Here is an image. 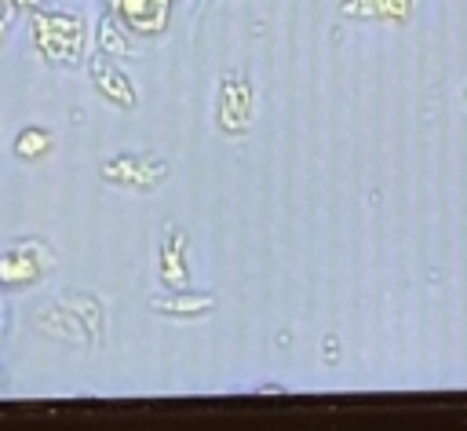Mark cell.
<instances>
[{"label":"cell","instance_id":"3957f363","mask_svg":"<svg viewBox=\"0 0 467 431\" xmlns=\"http://www.w3.org/2000/svg\"><path fill=\"white\" fill-rule=\"evenodd\" d=\"M171 0H117L120 18L139 33H161L168 26Z\"/></svg>","mask_w":467,"mask_h":431},{"label":"cell","instance_id":"8992f818","mask_svg":"<svg viewBox=\"0 0 467 431\" xmlns=\"http://www.w3.org/2000/svg\"><path fill=\"white\" fill-rule=\"evenodd\" d=\"M215 300L208 292H175V296H153L150 307L153 310H164V314H182V318H193L201 310H208Z\"/></svg>","mask_w":467,"mask_h":431},{"label":"cell","instance_id":"4fadbf2b","mask_svg":"<svg viewBox=\"0 0 467 431\" xmlns=\"http://www.w3.org/2000/svg\"><path fill=\"white\" fill-rule=\"evenodd\" d=\"M11 4H15V0H11ZM18 4H36V0H18Z\"/></svg>","mask_w":467,"mask_h":431},{"label":"cell","instance_id":"277c9868","mask_svg":"<svg viewBox=\"0 0 467 431\" xmlns=\"http://www.w3.org/2000/svg\"><path fill=\"white\" fill-rule=\"evenodd\" d=\"M91 77H95V88H99L109 102H117V106H124V110L135 106V91H131L128 77H124L117 66H109L106 55H95V58H91Z\"/></svg>","mask_w":467,"mask_h":431},{"label":"cell","instance_id":"52a82bcc","mask_svg":"<svg viewBox=\"0 0 467 431\" xmlns=\"http://www.w3.org/2000/svg\"><path fill=\"white\" fill-rule=\"evenodd\" d=\"M412 11V0H347L343 4V15H354V18H405Z\"/></svg>","mask_w":467,"mask_h":431},{"label":"cell","instance_id":"9c48e42d","mask_svg":"<svg viewBox=\"0 0 467 431\" xmlns=\"http://www.w3.org/2000/svg\"><path fill=\"white\" fill-rule=\"evenodd\" d=\"M161 278H164L171 289H186V267H182V234H175V230H168V241H164Z\"/></svg>","mask_w":467,"mask_h":431},{"label":"cell","instance_id":"5b68a950","mask_svg":"<svg viewBox=\"0 0 467 431\" xmlns=\"http://www.w3.org/2000/svg\"><path fill=\"white\" fill-rule=\"evenodd\" d=\"M40 278V263L29 259L26 252H4L0 256V285L7 289H26Z\"/></svg>","mask_w":467,"mask_h":431},{"label":"cell","instance_id":"6da1fadb","mask_svg":"<svg viewBox=\"0 0 467 431\" xmlns=\"http://www.w3.org/2000/svg\"><path fill=\"white\" fill-rule=\"evenodd\" d=\"M33 40L47 62L77 66L84 51V26L73 15H36L33 18Z\"/></svg>","mask_w":467,"mask_h":431},{"label":"cell","instance_id":"7a4b0ae2","mask_svg":"<svg viewBox=\"0 0 467 431\" xmlns=\"http://www.w3.org/2000/svg\"><path fill=\"white\" fill-rule=\"evenodd\" d=\"M248 121H252V88L230 73L219 91V124L226 131H244Z\"/></svg>","mask_w":467,"mask_h":431},{"label":"cell","instance_id":"7c38bea8","mask_svg":"<svg viewBox=\"0 0 467 431\" xmlns=\"http://www.w3.org/2000/svg\"><path fill=\"white\" fill-rule=\"evenodd\" d=\"M4 33H7V26H4V18H0V40H4Z\"/></svg>","mask_w":467,"mask_h":431},{"label":"cell","instance_id":"30bf717a","mask_svg":"<svg viewBox=\"0 0 467 431\" xmlns=\"http://www.w3.org/2000/svg\"><path fill=\"white\" fill-rule=\"evenodd\" d=\"M47 146H51V135H47L44 128H22V131H18V139H15V153H18L22 161L44 157V153H47Z\"/></svg>","mask_w":467,"mask_h":431},{"label":"cell","instance_id":"ba28073f","mask_svg":"<svg viewBox=\"0 0 467 431\" xmlns=\"http://www.w3.org/2000/svg\"><path fill=\"white\" fill-rule=\"evenodd\" d=\"M146 164L142 161H131V157H120V161H109L102 172L106 179H117V183H131V186H150L164 175V168H153V172H142Z\"/></svg>","mask_w":467,"mask_h":431},{"label":"cell","instance_id":"8fae6325","mask_svg":"<svg viewBox=\"0 0 467 431\" xmlns=\"http://www.w3.org/2000/svg\"><path fill=\"white\" fill-rule=\"evenodd\" d=\"M99 51L102 55H131V47H128V40H124V33L117 29L113 18L99 22Z\"/></svg>","mask_w":467,"mask_h":431}]
</instances>
